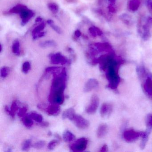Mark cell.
Masks as SVG:
<instances>
[{
	"instance_id": "d6a6232c",
	"label": "cell",
	"mask_w": 152,
	"mask_h": 152,
	"mask_svg": "<svg viewBox=\"0 0 152 152\" xmlns=\"http://www.w3.org/2000/svg\"><path fill=\"white\" fill-rule=\"evenodd\" d=\"M50 27L53 29V30H54L58 34H62V31L61 30V29L58 27L56 25L54 24V23L50 25Z\"/></svg>"
},
{
	"instance_id": "f1b7e54d",
	"label": "cell",
	"mask_w": 152,
	"mask_h": 152,
	"mask_svg": "<svg viewBox=\"0 0 152 152\" xmlns=\"http://www.w3.org/2000/svg\"><path fill=\"white\" fill-rule=\"evenodd\" d=\"M10 72V68L7 66H4L1 69V75L2 78H6Z\"/></svg>"
},
{
	"instance_id": "836d02e7",
	"label": "cell",
	"mask_w": 152,
	"mask_h": 152,
	"mask_svg": "<svg viewBox=\"0 0 152 152\" xmlns=\"http://www.w3.org/2000/svg\"><path fill=\"white\" fill-rule=\"evenodd\" d=\"M45 33L43 32H40L39 33L37 34H35V35H34L33 36V38L34 39H38V38H41V37H43L45 35Z\"/></svg>"
},
{
	"instance_id": "e0dca14e",
	"label": "cell",
	"mask_w": 152,
	"mask_h": 152,
	"mask_svg": "<svg viewBox=\"0 0 152 152\" xmlns=\"http://www.w3.org/2000/svg\"><path fill=\"white\" fill-rule=\"evenodd\" d=\"M22 121L25 126L27 128H31L34 124L33 119L28 115H25L22 117Z\"/></svg>"
},
{
	"instance_id": "484cf974",
	"label": "cell",
	"mask_w": 152,
	"mask_h": 152,
	"mask_svg": "<svg viewBox=\"0 0 152 152\" xmlns=\"http://www.w3.org/2000/svg\"><path fill=\"white\" fill-rule=\"evenodd\" d=\"M59 141L57 140H53L49 143L48 148L49 150H52L55 148L56 146L58 145Z\"/></svg>"
},
{
	"instance_id": "74e56055",
	"label": "cell",
	"mask_w": 152,
	"mask_h": 152,
	"mask_svg": "<svg viewBox=\"0 0 152 152\" xmlns=\"http://www.w3.org/2000/svg\"><path fill=\"white\" fill-rule=\"evenodd\" d=\"M47 23L49 25H50L54 23V21H53V20H50V19H49V20H48V21H47Z\"/></svg>"
},
{
	"instance_id": "ab89813d",
	"label": "cell",
	"mask_w": 152,
	"mask_h": 152,
	"mask_svg": "<svg viewBox=\"0 0 152 152\" xmlns=\"http://www.w3.org/2000/svg\"><path fill=\"white\" fill-rule=\"evenodd\" d=\"M55 137H56V138H58V140H61V137H60V136H59V135H58V134H55Z\"/></svg>"
},
{
	"instance_id": "52a82bcc",
	"label": "cell",
	"mask_w": 152,
	"mask_h": 152,
	"mask_svg": "<svg viewBox=\"0 0 152 152\" xmlns=\"http://www.w3.org/2000/svg\"><path fill=\"white\" fill-rule=\"evenodd\" d=\"M73 121L75 125L80 129H85L90 125L89 122L80 115H75Z\"/></svg>"
},
{
	"instance_id": "60d3db41",
	"label": "cell",
	"mask_w": 152,
	"mask_h": 152,
	"mask_svg": "<svg viewBox=\"0 0 152 152\" xmlns=\"http://www.w3.org/2000/svg\"><path fill=\"white\" fill-rule=\"evenodd\" d=\"M67 1H68V2H75V1H76V0H66Z\"/></svg>"
},
{
	"instance_id": "7a4b0ae2",
	"label": "cell",
	"mask_w": 152,
	"mask_h": 152,
	"mask_svg": "<svg viewBox=\"0 0 152 152\" xmlns=\"http://www.w3.org/2000/svg\"><path fill=\"white\" fill-rule=\"evenodd\" d=\"M106 69V76L108 80V87L112 89H115L118 87L120 82V78L118 74L119 63L113 57L109 60Z\"/></svg>"
},
{
	"instance_id": "f546056e",
	"label": "cell",
	"mask_w": 152,
	"mask_h": 152,
	"mask_svg": "<svg viewBox=\"0 0 152 152\" xmlns=\"http://www.w3.org/2000/svg\"><path fill=\"white\" fill-rule=\"evenodd\" d=\"M27 111V107L25 106H23V107L20 108V109H19V112L18 113V115L20 117H23L24 116L26 115Z\"/></svg>"
},
{
	"instance_id": "2e32d148",
	"label": "cell",
	"mask_w": 152,
	"mask_h": 152,
	"mask_svg": "<svg viewBox=\"0 0 152 152\" xmlns=\"http://www.w3.org/2000/svg\"><path fill=\"white\" fill-rule=\"evenodd\" d=\"M152 129L150 128H147L146 131L145 132H143L142 136V140H141V143H140V148L142 149H143L145 147L146 144L148 140V136L149 134L151 132Z\"/></svg>"
},
{
	"instance_id": "4dcf8cb0",
	"label": "cell",
	"mask_w": 152,
	"mask_h": 152,
	"mask_svg": "<svg viewBox=\"0 0 152 152\" xmlns=\"http://www.w3.org/2000/svg\"><path fill=\"white\" fill-rule=\"evenodd\" d=\"M60 70V67H56V66H52V67H49L46 69V72L47 73L58 72Z\"/></svg>"
},
{
	"instance_id": "ac0fdd59",
	"label": "cell",
	"mask_w": 152,
	"mask_h": 152,
	"mask_svg": "<svg viewBox=\"0 0 152 152\" xmlns=\"http://www.w3.org/2000/svg\"><path fill=\"white\" fill-rule=\"evenodd\" d=\"M63 139L66 142L73 141L75 139V137L74 134L68 130L65 131L63 133Z\"/></svg>"
},
{
	"instance_id": "8d00e7d4",
	"label": "cell",
	"mask_w": 152,
	"mask_h": 152,
	"mask_svg": "<svg viewBox=\"0 0 152 152\" xmlns=\"http://www.w3.org/2000/svg\"><path fill=\"white\" fill-rule=\"evenodd\" d=\"M40 124L41 126H42V127H47L49 125V124L48 122H42L40 123Z\"/></svg>"
},
{
	"instance_id": "f35d334b",
	"label": "cell",
	"mask_w": 152,
	"mask_h": 152,
	"mask_svg": "<svg viewBox=\"0 0 152 152\" xmlns=\"http://www.w3.org/2000/svg\"><path fill=\"white\" fill-rule=\"evenodd\" d=\"M42 21V18H36V20H35V22L36 23H39V22H41Z\"/></svg>"
},
{
	"instance_id": "44dd1931",
	"label": "cell",
	"mask_w": 152,
	"mask_h": 152,
	"mask_svg": "<svg viewBox=\"0 0 152 152\" xmlns=\"http://www.w3.org/2000/svg\"><path fill=\"white\" fill-rule=\"evenodd\" d=\"M28 115L33 120L36 121V122L39 123L42 121L43 117H42V115L40 114L35 113V112H31Z\"/></svg>"
},
{
	"instance_id": "d590c367",
	"label": "cell",
	"mask_w": 152,
	"mask_h": 152,
	"mask_svg": "<svg viewBox=\"0 0 152 152\" xmlns=\"http://www.w3.org/2000/svg\"><path fill=\"white\" fill-rule=\"evenodd\" d=\"M75 35L77 38H79L81 35V33L80 31V30H77L75 32Z\"/></svg>"
},
{
	"instance_id": "ba28073f",
	"label": "cell",
	"mask_w": 152,
	"mask_h": 152,
	"mask_svg": "<svg viewBox=\"0 0 152 152\" xmlns=\"http://www.w3.org/2000/svg\"><path fill=\"white\" fill-rule=\"evenodd\" d=\"M19 15L22 19L21 25L23 26H24L26 25L30 21V19L34 16V13L32 10L26 8L23 10Z\"/></svg>"
},
{
	"instance_id": "4316f807",
	"label": "cell",
	"mask_w": 152,
	"mask_h": 152,
	"mask_svg": "<svg viewBox=\"0 0 152 152\" xmlns=\"http://www.w3.org/2000/svg\"><path fill=\"white\" fill-rule=\"evenodd\" d=\"M46 142L44 140H40L32 145V147L36 149H41L45 146Z\"/></svg>"
},
{
	"instance_id": "d4e9b609",
	"label": "cell",
	"mask_w": 152,
	"mask_h": 152,
	"mask_svg": "<svg viewBox=\"0 0 152 152\" xmlns=\"http://www.w3.org/2000/svg\"><path fill=\"white\" fill-rule=\"evenodd\" d=\"M31 146H32L31 141L30 140H27L23 143L22 149L23 151H28Z\"/></svg>"
},
{
	"instance_id": "603a6c76",
	"label": "cell",
	"mask_w": 152,
	"mask_h": 152,
	"mask_svg": "<svg viewBox=\"0 0 152 152\" xmlns=\"http://www.w3.org/2000/svg\"><path fill=\"white\" fill-rule=\"evenodd\" d=\"M48 7L53 14H56L58 12L59 7L57 4L55 3H50L48 4Z\"/></svg>"
},
{
	"instance_id": "8992f818",
	"label": "cell",
	"mask_w": 152,
	"mask_h": 152,
	"mask_svg": "<svg viewBox=\"0 0 152 152\" xmlns=\"http://www.w3.org/2000/svg\"><path fill=\"white\" fill-rule=\"evenodd\" d=\"M143 132L135 131L134 130L130 129L125 131L123 134L124 138L127 142H133L141 137Z\"/></svg>"
},
{
	"instance_id": "4fadbf2b",
	"label": "cell",
	"mask_w": 152,
	"mask_h": 152,
	"mask_svg": "<svg viewBox=\"0 0 152 152\" xmlns=\"http://www.w3.org/2000/svg\"><path fill=\"white\" fill-rule=\"evenodd\" d=\"M75 111L72 107L68 108L63 113L62 115L63 119H68L70 121H73L75 116Z\"/></svg>"
},
{
	"instance_id": "e575fe53",
	"label": "cell",
	"mask_w": 152,
	"mask_h": 152,
	"mask_svg": "<svg viewBox=\"0 0 152 152\" xmlns=\"http://www.w3.org/2000/svg\"><path fill=\"white\" fill-rule=\"evenodd\" d=\"M107 151H108V147L107 145H104L100 150V152H107Z\"/></svg>"
},
{
	"instance_id": "3957f363",
	"label": "cell",
	"mask_w": 152,
	"mask_h": 152,
	"mask_svg": "<svg viewBox=\"0 0 152 152\" xmlns=\"http://www.w3.org/2000/svg\"><path fill=\"white\" fill-rule=\"evenodd\" d=\"M88 144V139L85 137H82L77 140L74 143L72 144L70 146V148L73 152H83L87 148Z\"/></svg>"
},
{
	"instance_id": "83f0119b",
	"label": "cell",
	"mask_w": 152,
	"mask_h": 152,
	"mask_svg": "<svg viewBox=\"0 0 152 152\" xmlns=\"http://www.w3.org/2000/svg\"><path fill=\"white\" fill-rule=\"evenodd\" d=\"M31 64L29 62H26L23 64L22 71L25 74L27 73L31 69Z\"/></svg>"
},
{
	"instance_id": "6da1fadb",
	"label": "cell",
	"mask_w": 152,
	"mask_h": 152,
	"mask_svg": "<svg viewBox=\"0 0 152 152\" xmlns=\"http://www.w3.org/2000/svg\"><path fill=\"white\" fill-rule=\"evenodd\" d=\"M56 73H55L53 76L48 100L51 104L60 105L64 101V91L66 86L67 74L65 68L58 74Z\"/></svg>"
},
{
	"instance_id": "b9f144b4",
	"label": "cell",
	"mask_w": 152,
	"mask_h": 152,
	"mask_svg": "<svg viewBox=\"0 0 152 152\" xmlns=\"http://www.w3.org/2000/svg\"><path fill=\"white\" fill-rule=\"evenodd\" d=\"M48 135L49 136H51V135H52V132L50 131L48 133Z\"/></svg>"
},
{
	"instance_id": "7c38bea8",
	"label": "cell",
	"mask_w": 152,
	"mask_h": 152,
	"mask_svg": "<svg viewBox=\"0 0 152 152\" xmlns=\"http://www.w3.org/2000/svg\"><path fill=\"white\" fill-rule=\"evenodd\" d=\"M99 85V82L97 80L95 79H91L86 83L84 86V91L85 92H89L92 90L97 88Z\"/></svg>"
},
{
	"instance_id": "30bf717a",
	"label": "cell",
	"mask_w": 152,
	"mask_h": 152,
	"mask_svg": "<svg viewBox=\"0 0 152 152\" xmlns=\"http://www.w3.org/2000/svg\"><path fill=\"white\" fill-rule=\"evenodd\" d=\"M20 102L18 100H14L11 104L10 109H9L7 106H6L5 107V110L7 113L10 115L12 118H15L16 113L17 112L18 110L20 109L19 107Z\"/></svg>"
},
{
	"instance_id": "ffe728a7",
	"label": "cell",
	"mask_w": 152,
	"mask_h": 152,
	"mask_svg": "<svg viewBox=\"0 0 152 152\" xmlns=\"http://www.w3.org/2000/svg\"><path fill=\"white\" fill-rule=\"evenodd\" d=\"M12 51L17 56H19L20 55V42L18 39H16L14 41L12 45Z\"/></svg>"
},
{
	"instance_id": "9c48e42d",
	"label": "cell",
	"mask_w": 152,
	"mask_h": 152,
	"mask_svg": "<svg viewBox=\"0 0 152 152\" xmlns=\"http://www.w3.org/2000/svg\"><path fill=\"white\" fill-rule=\"evenodd\" d=\"M113 112V107L111 104L104 103L100 108V115L103 118H108Z\"/></svg>"
},
{
	"instance_id": "5b68a950",
	"label": "cell",
	"mask_w": 152,
	"mask_h": 152,
	"mask_svg": "<svg viewBox=\"0 0 152 152\" xmlns=\"http://www.w3.org/2000/svg\"><path fill=\"white\" fill-rule=\"evenodd\" d=\"M99 98L96 95H92L90 103L86 109L87 113L93 114L97 110L99 105Z\"/></svg>"
},
{
	"instance_id": "277c9868",
	"label": "cell",
	"mask_w": 152,
	"mask_h": 152,
	"mask_svg": "<svg viewBox=\"0 0 152 152\" xmlns=\"http://www.w3.org/2000/svg\"><path fill=\"white\" fill-rule=\"evenodd\" d=\"M50 62L53 64H61L62 65H65L71 63L70 60H68L66 57L63 56L60 53L51 54L50 56Z\"/></svg>"
},
{
	"instance_id": "5bb4252c",
	"label": "cell",
	"mask_w": 152,
	"mask_h": 152,
	"mask_svg": "<svg viewBox=\"0 0 152 152\" xmlns=\"http://www.w3.org/2000/svg\"><path fill=\"white\" fill-rule=\"evenodd\" d=\"M108 131V126L106 124H102L99 126L97 130V136L98 137L102 138L104 137Z\"/></svg>"
},
{
	"instance_id": "1f68e13d",
	"label": "cell",
	"mask_w": 152,
	"mask_h": 152,
	"mask_svg": "<svg viewBox=\"0 0 152 152\" xmlns=\"http://www.w3.org/2000/svg\"><path fill=\"white\" fill-rule=\"evenodd\" d=\"M146 124L147 128L152 129V114L149 115L147 118Z\"/></svg>"
},
{
	"instance_id": "9a60e30c",
	"label": "cell",
	"mask_w": 152,
	"mask_h": 152,
	"mask_svg": "<svg viewBox=\"0 0 152 152\" xmlns=\"http://www.w3.org/2000/svg\"><path fill=\"white\" fill-rule=\"evenodd\" d=\"M144 89L148 96L152 97V80L148 77L144 84Z\"/></svg>"
},
{
	"instance_id": "7402d4cb",
	"label": "cell",
	"mask_w": 152,
	"mask_h": 152,
	"mask_svg": "<svg viewBox=\"0 0 152 152\" xmlns=\"http://www.w3.org/2000/svg\"><path fill=\"white\" fill-rule=\"evenodd\" d=\"M40 47L42 48H48L50 47H55L56 46V43L54 41L48 40L41 42Z\"/></svg>"
},
{
	"instance_id": "cb8c5ba5",
	"label": "cell",
	"mask_w": 152,
	"mask_h": 152,
	"mask_svg": "<svg viewBox=\"0 0 152 152\" xmlns=\"http://www.w3.org/2000/svg\"><path fill=\"white\" fill-rule=\"evenodd\" d=\"M45 27V24L44 22H42L39 25L37 26V27H35L33 30L32 32V36L35 35V34H37L39 33L40 32L42 31L44 29V28Z\"/></svg>"
},
{
	"instance_id": "8fae6325",
	"label": "cell",
	"mask_w": 152,
	"mask_h": 152,
	"mask_svg": "<svg viewBox=\"0 0 152 152\" xmlns=\"http://www.w3.org/2000/svg\"><path fill=\"white\" fill-rule=\"evenodd\" d=\"M61 108L59 105L57 104H52L46 108V111L47 113L50 115L56 116L58 115L60 112Z\"/></svg>"
},
{
	"instance_id": "d6986e66",
	"label": "cell",
	"mask_w": 152,
	"mask_h": 152,
	"mask_svg": "<svg viewBox=\"0 0 152 152\" xmlns=\"http://www.w3.org/2000/svg\"><path fill=\"white\" fill-rule=\"evenodd\" d=\"M27 8L26 6L24 5L18 4L15 7H14L13 8L11 9L9 11L10 13H13V14H20L21 12L25 9Z\"/></svg>"
}]
</instances>
